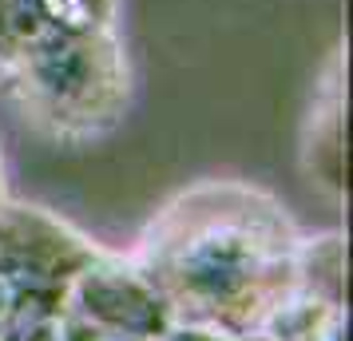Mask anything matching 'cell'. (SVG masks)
<instances>
[{
    "mask_svg": "<svg viewBox=\"0 0 353 341\" xmlns=\"http://www.w3.org/2000/svg\"><path fill=\"white\" fill-rule=\"evenodd\" d=\"M302 230L246 179H199L171 195L131 258L159 286L175 322L254 333L294 290Z\"/></svg>",
    "mask_w": 353,
    "mask_h": 341,
    "instance_id": "obj_1",
    "label": "cell"
},
{
    "mask_svg": "<svg viewBox=\"0 0 353 341\" xmlns=\"http://www.w3.org/2000/svg\"><path fill=\"white\" fill-rule=\"evenodd\" d=\"M0 80L24 123L56 143H92L112 135L135 92L119 28L48 40L4 64Z\"/></svg>",
    "mask_w": 353,
    "mask_h": 341,
    "instance_id": "obj_2",
    "label": "cell"
},
{
    "mask_svg": "<svg viewBox=\"0 0 353 341\" xmlns=\"http://www.w3.org/2000/svg\"><path fill=\"white\" fill-rule=\"evenodd\" d=\"M103 246L40 203L0 207V282L17 306H68V290Z\"/></svg>",
    "mask_w": 353,
    "mask_h": 341,
    "instance_id": "obj_3",
    "label": "cell"
},
{
    "mask_svg": "<svg viewBox=\"0 0 353 341\" xmlns=\"http://www.w3.org/2000/svg\"><path fill=\"white\" fill-rule=\"evenodd\" d=\"M64 309L96 329L143 341H163V333L175 325L167 298L147 278L143 266L131 254H115L108 246L76 274Z\"/></svg>",
    "mask_w": 353,
    "mask_h": 341,
    "instance_id": "obj_4",
    "label": "cell"
},
{
    "mask_svg": "<svg viewBox=\"0 0 353 341\" xmlns=\"http://www.w3.org/2000/svg\"><path fill=\"white\" fill-rule=\"evenodd\" d=\"M119 0H0V68L60 36L115 28Z\"/></svg>",
    "mask_w": 353,
    "mask_h": 341,
    "instance_id": "obj_5",
    "label": "cell"
},
{
    "mask_svg": "<svg viewBox=\"0 0 353 341\" xmlns=\"http://www.w3.org/2000/svg\"><path fill=\"white\" fill-rule=\"evenodd\" d=\"M298 159H302V175L321 195H330L334 203L345 198V64H341V52L330 56L318 80L314 103L302 123Z\"/></svg>",
    "mask_w": 353,
    "mask_h": 341,
    "instance_id": "obj_6",
    "label": "cell"
},
{
    "mask_svg": "<svg viewBox=\"0 0 353 341\" xmlns=\"http://www.w3.org/2000/svg\"><path fill=\"white\" fill-rule=\"evenodd\" d=\"M345 329H350L345 306L294 286L254 333H262L266 341H345Z\"/></svg>",
    "mask_w": 353,
    "mask_h": 341,
    "instance_id": "obj_7",
    "label": "cell"
},
{
    "mask_svg": "<svg viewBox=\"0 0 353 341\" xmlns=\"http://www.w3.org/2000/svg\"><path fill=\"white\" fill-rule=\"evenodd\" d=\"M294 286L305 293H314V298H325V302L345 306V238L337 230L302 234Z\"/></svg>",
    "mask_w": 353,
    "mask_h": 341,
    "instance_id": "obj_8",
    "label": "cell"
},
{
    "mask_svg": "<svg viewBox=\"0 0 353 341\" xmlns=\"http://www.w3.org/2000/svg\"><path fill=\"white\" fill-rule=\"evenodd\" d=\"M64 306H17L12 302V322L0 341H60Z\"/></svg>",
    "mask_w": 353,
    "mask_h": 341,
    "instance_id": "obj_9",
    "label": "cell"
},
{
    "mask_svg": "<svg viewBox=\"0 0 353 341\" xmlns=\"http://www.w3.org/2000/svg\"><path fill=\"white\" fill-rule=\"evenodd\" d=\"M60 341H143V338H123V333H108V329H96V325L72 318L64 309V322H60Z\"/></svg>",
    "mask_w": 353,
    "mask_h": 341,
    "instance_id": "obj_10",
    "label": "cell"
},
{
    "mask_svg": "<svg viewBox=\"0 0 353 341\" xmlns=\"http://www.w3.org/2000/svg\"><path fill=\"white\" fill-rule=\"evenodd\" d=\"M163 341H239V333H223V329H210V325H191V322H175Z\"/></svg>",
    "mask_w": 353,
    "mask_h": 341,
    "instance_id": "obj_11",
    "label": "cell"
},
{
    "mask_svg": "<svg viewBox=\"0 0 353 341\" xmlns=\"http://www.w3.org/2000/svg\"><path fill=\"white\" fill-rule=\"evenodd\" d=\"M8 322H12V293H8V286H4V282H0V338H4Z\"/></svg>",
    "mask_w": 353,
    "mask_h": 341,
    "instance_id": "obj_12",
    "label": "cell"
},
{
    "mask_svg": "<svg viewBox=\"0 0 353 341\" xmlns=\"http://www.w3.org/2000/svg\"><path fill=\"white\" fill-rule=\"evenodd\" d=\"M8 203V175H4V155H0V207Z\"/></svg>",
    "mask_w": 353,
    "mask_h": 341,
    "instance_id": "obj_13",
    "label": "cell"
},
{
    "mask_svg": "<svg viewBox=\"0 0 353 341\" xmlns=\"http://www.w3.org/2000/svg\"><path fill=\"white\" fill-rule=\"evenodd\" d=\"M239 341H266V338H262V333H242Z\"/></svg>",
    "mask_w": 353,
    "mask_h": 341,
    "instance_id": "obj_14",
    "label": "cell"
}]
</instances>
